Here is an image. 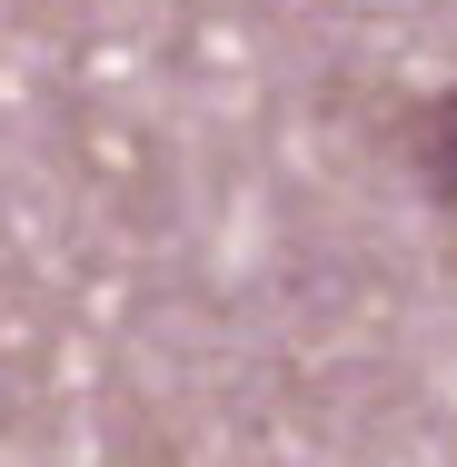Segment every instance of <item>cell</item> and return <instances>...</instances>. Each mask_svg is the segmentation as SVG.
<instances>
[{
	"instance_id": "6da1fadb",
	"label": "cell",
	"mask_w": 457,
	"mask_h": 467,
	"mask_svg": "<svg viewBox=\"0 0 457 467\" xmlns=\"http://www.w3.org/2000/svg\"><path fill=\"white\" fill-rule=\"evenodd\" d=\"M418 160H428V189L448 199V219H457V99H438V109H428V130H418Z\"/></svg>"
}]
</instances>
